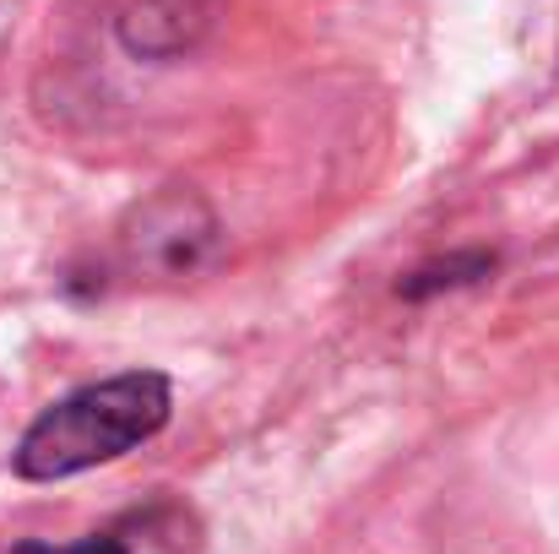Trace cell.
Listing matches in <instances>:
<instances>
[{"label":"cell","mask_w":559,"mask_h":554,"mask_svg":"<svg viewBox=\"0 0 559 554\" xmlns=\"http://www.w3.org/2000/svg\"><path fill=\"white\" fill-rule=\"evenodd\" d=\"M489 267H495L489 256H456V261H440V267H424V272H413V278L402 283V294H407V299H424V294H435V288L473 283V278H484Z\"/></svg>","instance_id":"4"},{"label":"cell","mask_w":559,"mask_h":554,"mask_svg":"<svg viewBox=\"0 0 559 554\" xmlns=\"http://www.w3.org/2000/svg\"><path fill=\"white\" fill-rule=\"evenodd\" d=\"M120 250L147 278H195L217 256V217L190 185H164L131 207Z\"/></svg>","instance_id":"2"},{"label":"cell","mask_w":559,"mask_h":554,"mask_svg":"<svg viewBox=\"0 0 559 554\" xmlns=\"http://www.w3.org/2000/svg\"><path fill=\"white\" fill-rule=\"evenodd\" d=\"M11 554H131V550H126V539H115V533H93V539H82V544H71V550H55V544H16Z\"/></svg>","instance_id":"5"},{"label":"cell","mask_w":559,"mask_h":554,"mask_svg":"<svg viewBox=\"0 0 559 554\" xmlns=\"http://www.w3.org/2000/svg\"><path fill=\"white\" fill-rule=\"evenodd\" d=\"M206 22H212V5L201 0H131V11L120 16V38L126 49L164 60V55L190 49L206 33Z\"/></svg>","instance_id":"3"},{"label":"cell","mask_w":559,"mask_h":554,"mask_svg":"<svg viewBox=\"0 0 559 554\" xmlns=\"http://www.w3.org/2000/svg\"><path fill=\"white\" fill-rule=\"evenodd\" d=\"M164 424H169V380L158 369H131L44 408L16 446V473L33 484L71 479L82 468L126 457L131 446L153 440Z\"/></svg>","instance_id":"1"}]
</instances>
